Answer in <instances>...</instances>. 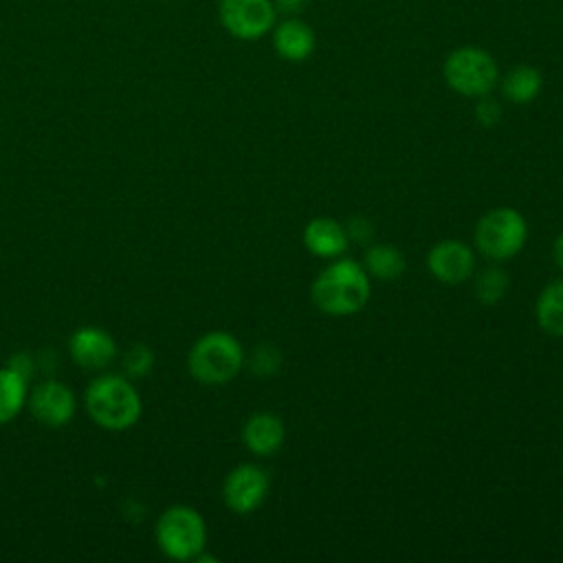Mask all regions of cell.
Listing matches in <instances>:
<instances>
[{
	"instance_id": "8992f818",
	"label": "cell",
	"mask_w": 563,
	"mask_h": 563,
	"mask_svg": "<svg viewBox=\"0 0 563 563\" xmlns=\"http://www.w3.org/2000/svg\"><path fill=\"white\" fill-rule=\"evenodd\" d=\"M446 84L464 97H484L497 86L499 70L495 59L475 46L453 51L444 62Z\"/></svg>"
},
{
	"instance_id": "7c38bea8",
	"label": "cell",
	"mask_w": 563,
	"mask_h": 563,
	"mask_svg": "<svg viewBox=\"0 0 563 563\" xmlns=\"http://www.w3.org/2000/svg\"><path fill=\"white\" fill-rule=\"evenodd\" d=\"M284 438H286L284 420L271 411L253 413L251 418H246L242 427L244 446L260 457H266L279 451V446L284 444Z\"/></svg>"
},
{
	"instance_id": "9c48e42d",
	"label": "cell",
	"mask_w": 563,
	"mask_h": 563,
	"mask_svg": "<svg viewBox=\"0 0 563 563\" xmlns=\"http://www.w3.org/2000/svg\"><path fill=\"white\" fill-rule=\"evenodd\" d=\"M26 407L42 427L62 429L75 418L77 398L66 383L46 378L29 394Z\"/></svg>"
},
{
	"instance_id": "e0dca14e",
	"label": "cell",
	"mask_w": 563,
	"mask_h": 563,
	"mask_svg": "<svg viewBox=\"0 0 563 563\" xmlns=\"http://www.w3.org/2000/svg\"><path fill=\"white\" fill-rule=\"evenodd\" d=\"M541 73L534 66H515L501 79V92L512 103H528L541 92Z\"/></svg>"
},
{
	"instance_id": "5bb4252c",
	"label": "cell",
	"mask_w": 563,
	"mask_h": 563,
	"mask_svg": "<svg viewBox=\"0 0 563 563\" xmlns=\"http://www.w3.org/2000/svg\"><path fill=\"white\" fill-rule=\"evenodd\" d=\"M273 44L284 59L303 62L314 48V33L306 22L290 18L275 26Z\"/></svg>"
},
{
	"instance_id": "9a60e30c",
	"label": "cell",
	"mask_w": 563,
	"mask_h": 563,
	"mask_svg": "<svg viewBox=\"0 0 563 563\" xmlns=\"http://www.w3.org/2000/svg\"><path fill=\"white\" fill-rule=\"evenodd\" d=\"M26 398L29 380L9 365L0 367V427L18 418V413L26 407Z\"/></svg>"
},
{
	"instance_id": "ba28073f",
	"label": "cell",
	"mask_w": 563,
	"mask_h": 563,
	"mask_svg": "<svg viewBox=\"0 0 563 563\" xmlns=\"http://www.w3.org/2000/svg\"><path fill=\"white\" fill-rule=\"evenodd\" d=\"M222 26L240 40H257L275 26L273 0H220Z\"/></svg>"
},
{
	"instance_id": "30bf717a",
	"label": "cell",
	"mask_w": 563,
	"mask_h": 563,
	"mask_svg": "<svg viewBox=\"0 0 563 563\" xmlns=\"http://www.w3.org/2000/svg\"><path fill=\"white\" fill-rule=\"evenodd\" d=\"M70 358L86 372L108 369L119 354L114 336L99 325H81L68 339Z\"/></svg>"
},
{
	"instance_id": "44dd1931",
	"label": "cell",
	"mask_w": 563,
	"mask_h": 563,
	"mask_svg": "<svg viewBox=\"0 0 563 563\" xmlns=\"http://www.w3.org/2000/svg\"><path fill=\"white\" fill-rule=\"evenodd\" d=\"M251 367L255 374L268 376L275 374L279 367V352L273 345H260L253 350V358H251Z\"/></svg>"
},
{
	"instance_id": "7402d4cb",
	"label": "cell",
	"mask_w": 563,
	"mask_h": 563,
	"mask_svg": "<svg viewBox=\"0 0 563 563\" xmlns=\"http://www.w3.org/2000/svg\"><path fill=\"white\" fill-rule=\"evenodd\" d=\"M475 114H477L482 125H495L499 121V117H501V110H499V103L495 99L484 95V97H479Z\"/></svg>"
},
{
	"instance_id": "7a4b0ae2",
	"label": "cell",
	"mask_w": 563,
	"mask_h": 563,
	"mask_svg": "<svg viewBox=\"0 0 563 563\" xmlns=\"http://www.w3.org/2000/svg\"><path fill=\"white\" fill-rule=\"evenodd\" d=\"M372 286L367 271L347 257L334 260L325 266L310 286L314 306L332 317H347L358 312L369 299Z\"/></svg>"
},
{
	"instance_id": "52a82bcc",
	"label": "cell",
	"mask_w": 563,
	"mask_h": 563,
	"mask_svg": "<svg viewBox=\"0 0 563 563\" xmlns=\"http://www.w3.org/2000/svg\"><path fill=\"white\" fill-rule=\"evenodd\" d=\"M271 488L268 473L260 464H238L222 482L224 506L235 515H251L257 510Z\"/></svg>"
},
{
	"instance_id": "d6986e66",
	"label": "cell",
	"mask_w": 563,
	"mask_h": 563,
	"mask_svg": "<svg viewBox=\"0 0 563 563\" xmlns=\"http://www.w3.org/2000/svg\"><path fill=\"white\" fill-rule=\"evenodd\" d=\"M508 290V275L501 268H486L475 279V295L482 303H497Z\"/></svg>"
},
{
	"instance_id": "2e32d148",
	"label": "cell",
	"mask_w": 563,
	"mask_h": 563,
	"mask_svg": "<svg viewBox=\"0 0 563 563\" xmlns=\"http://www.w3.org/2000/svg\"><path fill=\"white\" fill-rule=\"evenodd\" d=\"M534 314L543 332L563 336V279H554L541 290Z\"/></svg>"
},
{
	"instance_id": "ac0fdd59",
	"label": "cell",
	"mask_w": 563,
	"mask_h": 563,
	"mask_svg": "<svg viewBox=\"0 0 563 563\" xmlns=\"http://www.w3.org/2000/svg\"><path fill=\"white\" fill-rule=\"evenodd\" d=\"M405 266H407L405 255L396 246L376 244V246L367 249L363 268L367 271V275H372L376 279H383V282H389V279L400 277Z\"/></svg>"
},
{
	"instance_id": "d4e9b609",
	"label": "cell",
	"mask_w": 563,
	"mask_h": 563,
	"mask_svg": "<svg viewBox=\"0 0 563 563\" xmlns=\"http://www.w3.org/2000/svg\"><path fill=\"white\" fill-rule=\"evenodd\" d=\"M552 257H554V262H556V266L563 271V233L554 240V244H552Z\"/></svg>"
},
{
	"instance_id": "6da1fadb",
	"label": "cell",
	"mask_w": 563,
	"mask_h": 563,
	"mask_svg": "<svg viewBox=\"0 0 563 563\" xmlns=\"http://www.w3.org/2000/svg\"><path fill=\"white\" fill-rule=\"evenodd\" d=\"M92 422L106 431L132 429L143 413V400L125 374H99L84 394Z\"/></svg>"
},
{
	"instance_id": "3957f363",
	"label": "cell",
	"mask_w": 563,
	"mask_h": 563,
	"mask_svg": "<svg viewBox=\"0 0 563 563\" xmlns=\"http://www.w3.org/2000/svg\"><path fill=\"white\" fill-rule=\"evenodd\" d=\"M242 365V343L224 330L205 332L194 341L187 354V369L202 385H224L240 374Z\"/></svg>"
},
{
	"instance_id": "8fae6325",
	"label": "cell",
	"mask_w": 563,
	"mask_h": 563,
	"mask_svg": "<svg viewBox=\"0 0 563 563\" xmlns=\"http://www.w3.org/2000/svg\"><path fill=\"white\" fill-rule=\"evenodd\" d=\"M429 273L442 284H462L475 268V255L471 246L460 240H442L431 246L427 255Z\"/></svg>"
},
{
	"instance_id": "4fadbf2b",
	"label": "cell",
	"mask_w": 563,
	"mask_h": 563,
	"mask_svg": "<svg viewBox=\"0 0 563 563\" xmlns=\"http://www.w3.org/2000/svg\"><path fill=\"white\" fill-rule=\"evenodd\" d=\"M347 231L332 218H314L303 229V246L317 257H339L347 249Z\"/></svg>"
},
{
	"instance_id": "603a6c76",
	"label": "cell",
	"mask_w": 563,
	"mask_h": 563,
	"mask_svg": "<svg viewBox=\"0 0 563 563\" xmlns=\"http://www.w3.org/2000/svg\"><path fill=\"white\" fill-rule=\"evenodd\" d=\"M9 367L15 369L20 376H24L26 380H31L33 372H35V358L29 354V352H18L11 356L9 361Z\"/></svg>"
},
{
	"instance_id": "5b68a950",
	"label": "cell",
	"mask_w": 563,
	"mask_h": 563,
	"mask_svg": "<svg viewBox=\"0 0 563 563\" xmlns=\"http://www.w3.org/2000/svg\"><path fill=\"white\" fill-rule=\"evenodd\" d=\"M528 238L526 218L512 207H497L484 213L475 227V244L490 260L517 255Z\"/></svg>"
},
{
	"instance_id": "cb8c5ba5",
	"label": "cell",
	"mask_w": 563,
	"mask_h": 563,
	"mask_svg": "<svg viewBox=\"0 0 563 563\" xmlns=\"http://www.w3.org/2000/svg\"><path fill=\"white\" fill-rule=\"evenodd\" d=\"M308 0H275V11H282V13H299L303 11Z\"/></svg>"
},
{
	"instance_id": "277c9868",
	"label": "cell",
	"mask_w": 563,
	"mask_h": 563,
	"mask_svg": "<svg viewBox=\"0 0 563 563\" xmlns=\"http://www.w3.org/2000/svg\"><path fill=\"white\" fill-rule=\"evenodd\" d=\"M154 537L165 556L174 561H196L207 548V523L196 508L174 504L161 512Z\"/></svg>"
},
{
	"instance_id": "ffe728a7",
	"label": "cell",
	"mask_w": 563,
	"mask_h": 563,
	"mask_svg": "<svg viewBox=\"0 0 563 563\" xmlns=\"http://www.w3.org/2000/svg\"><path fill=\"white\" fill-rule=\"evenodd\" d=\"M123 374L132 380V378H145L152 369H154V363H156V356H154V350L145 343H132L123 358Z\"/></svg>"
}]
</instances>
